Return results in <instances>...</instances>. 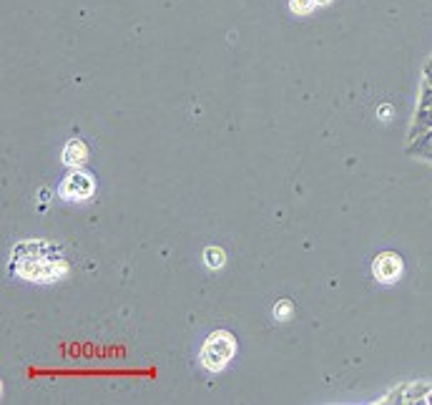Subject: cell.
Instances as JSON below:
<instances>
[{
	"label": "cell",
	"instance_id": "1",
	"mask_svg": "<svg viewBox=\"0 0 432 405\" xmlns=\"http://www.w3.org/2000/svg\"><path fill=\"white\" fill-rule=\"evenodd\" d=\"M68 270L71 265L63 257V252L45 239H28V242L16 244L11 252V265H8L11 277L35 282V285H51V282L63 280Z\"/></svg>",
	"mask_w": 432,
	"mask_h": 405
},
{
	"label": "cell",
	"instance_id": "2",
	"mask_svg": "<svg viewBox=\"0 0 432 405\" xmlns=\"http://www.w3.org/2000/svg\"><path fill=\"white\" fill-rule=\"evenodd\" d=\"M234 355H236V338L229 330H216L206 338L199 360H202L204 370L221 372L231 360H234Z\"/></svg>",
	"mask_w": 432,
	"mask_h": 405
},
{
	"label": "cell",
	"instance_id": "3",
	"mask_svg": "<svg viewBox=\"0 0 432 405\" xmlns=\"http://www.w3.org/2000/svg\"><path fill=\"white\" fill-rule=\"evenodd\" d=\"M95 194V179L83 169H71L58 186V197L63 202H86Z\"/></svg>",
	"mask_w": 432,
	"mask_h": 405
},
{
	"label": "cell",
	"instance_id": "4",
	"mask_svg": "<svg viewBox=\"0 0 432 405\" xmlns=\"http://www.w3.org/2000/svg\"><path fill=\"white\" fill-rule=\"evenodd\" d=\"M402 257L395 252H382L375 257V262H372V275H375L377 282H382V285H392V282H397L399 277H402Z\"/></svg>",
	"mask_w": 432,
	"mask_h": 405
},
{
	"label": "cell",
	"instance_id": "5",
	"mask_svg": "<svg viewBox=\"0 0 432 405\" xmlns=\"http://www.w3.org/2000/svg\"><path fill=\"white\" fill-rule=\"evenodd\" d=\"M432 129V86L422 81V91L420 98H417V111L415 118H412V126L407 131V139H415L417 134Z\"/></svg>",
	"mask_w": 432,
	"mask_h": 405
},
{
	"label": "cell",
	"instance_id": "6",
	"mask_svg": "<svg viewBox=\"0 0 432 405\" xmlns=\"http://www.w3.org/2000/svg\"><path fill=\"white\" fill-rule=\"evenodd\" d=\"M88 161V147H86L83 139H71L63 147V164L71 166V169H78Z\"/></svg>",
	"mask_w": 432,
	"mask_h": 405
},
{
	"label": "cell",
	"instance_id": "7",
	"mask_svg": "<svg viewBox=\"0 0 432 405\" xmlns=\"http://www.w3.org/2000/svg\"><path fill=\"white\" fill-rule=\"evenodd\" d=\"M404 154L412 159H422V161L432 164V129L422 131V134H417L415 139H410Z\"/></svg>",
	"mask_w": 432,
	"mask_h": 405
},
{
	"label": "cell",
	"instance_id": "8",
	"mask_svg": "<svg viewBox=\"0 0 432 405\" xmlns=\"http://www.w3.org/2000/svg\"><path fill=\"white\" fill-rule=\"evenodd\" d=\"M204 265L209 270H221L226 265V252L221 247H206L204 249Z\"/></svg>",
	"mask_w": 432,
	"mask_h": 405
},
{
	"label": "cell",
	"instance_id": "9",
	"mask_svg": "<svg viewBox=\"0 0 432 405\" xmlns=\"http://www.w3.org/2000/svg\"><path fill=\"white\" fill-rule=\"evenodd\" d=\"M292 312H294V304L289 302V300H279V302L274 304V317H276V320L286 322L289 317H292Z\"/></svg>",
	"mask_w": 432,
	"mask_h": 405
},
{
	"label": "cell",
	"instance_id": "10",
	"mask_svg": "<svg viewBox=\"0 0 432 405\" xmlns=\"http://www.w3.org/2000/svg\"><path fill=\"white\" fill-rule=\"evenodd\" d=\"M317 6V0H289V8H292V13H297V16H307V13H312Z\"/></svg>",
	"mask_w": 432,
	"mask_h": 405
},
{
	"label": "cell",
	"instance_id": "11",
	"mask_svg": "<svg viewBox=\"0 0 432 405\" xmlns=\"http://www.w3.org/2000/svg\"><path fill=\"white\" fill-rule=\"evenodd\" d=\"M422 74H425V84L432 86V58L425 63V71H422Z\"/></svg>",
	"mask_w": 432,
	"mask_h": 405
},
{
	"label": "cell",
	"instance_id": "12",
	"mask_svg": "<svg viewBox=\"0 0 432 405\" xmlns=\"http://www.w3.org/2000/svg\"><path fill=\"white\" fill-rule=\"evenodd\" d=\"M327 3H332V0H317V6H327Z\"/></svg>",
	"mask_w": 432,
	"mask_h": 405
}]
</instances>
